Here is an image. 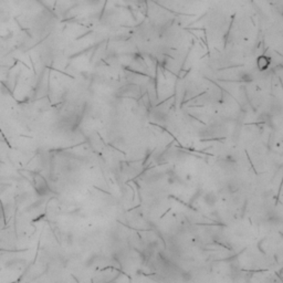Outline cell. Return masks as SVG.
Instances as JSON below:
<instances>
[{
    "instance_id": "1",
    "label": "cell",
    "mask_w": 283,
    "mask_h": 283,
    "mask_svg": "<svg viewBox=\"0 0 283 283\" xmlns=\"http://www.w3.org/2000/svg\"><path fill=\"white\" fill-rule=\"evenodd\" d=\"M38 1H39L44 8L51 10V11L54 10L55 3H57V0H38Z\"/></svg>"
}]
</instances>
